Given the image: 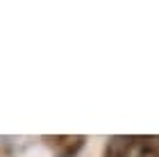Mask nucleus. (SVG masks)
<instances>
[{"label": "nucleus", "mask_w": 159, "mask_h": 157, "mask_svg": "<svg viewBox=\"0 0 159 157\" xmlns=\"http://www.w3.org/2000/svg\"><path fill=\"white\" fill-rule=\"evenodd\" d=\"M134 150L136 157H159V134L134 137Z\"/></svg>", "instance_id": "obj_3"}, {"label": "nucleus", "mask_w": 159, "mask_h": 157, "mask_svg": "<svg viewBox=\"0 0 159 157\" xmlns=\"http://www.w3.org/2000/svg\"><path fill=\"white\" fill-rule=\"evenodd\" d=\"M132 150H134V137L116 134L107 141L102 157H132Z\"/></svg>", "instance_id": "obj_1"}, {"label": "nucleus", "mask_w": 159, "mask_h": 157, "mask_svg": "<svg viewBox=\"0 0 159 157\" xmlns=\"http://www.w3.org/2000/svg\"><path fill=\"white\" fill-rule=\"evenodd\" d=\"M52 146L59 157H75L77 150L84 146V137H55Z\"/></svg>", "instance_id": "obj_2"}]
</instances>
